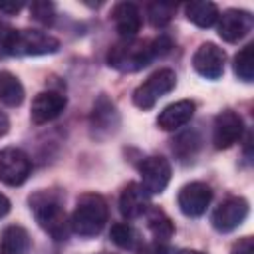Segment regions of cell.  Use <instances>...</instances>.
I'll list each match as a JSON object with an SVG mask.
<instances>
[{
	"mask_svg": "<svg viewBox=\"0 0 254 254\" xmlns=\"http://www.w3.org/2000/svg\"><path fill=\"white\" fill-rule=\"evenodd\" d=\"M169 48L171 40L167 36H159L157 40H121L109 48L107 65L121 73H135L147 67L157 56L167 54Z\"/></svg>",
	"mask_w": 254,
	"mask_h": 254,
	"instance_id": "6da1fadb",
	"label": "cell"
},
{
	"mask_svg": "<svg viewBox=\"0 0 254 254\" xmlns=\"http://www.w3.org/2000/svg\"><path fill=\"white\" fill-rule=\"evenodd\" d=\"M30 210L40 224L42 230H46L54 240H65L69 230V220L64 208V198L58 190H36L28 198Z\"/></svg>",
	"mask_w": 254,
	"mask_h": 254,
	"instance_id": "7a4b0ae2",
	"label": "cell"
},
{
	"mask_svg": "<svg viewBox=\"0 0 254 254\" xmlns=\"http://www.w3.org/2000/svg\"><path fill=\"white\" fill-rule=\"evenodd\" d=\"M107 216H109V210H107L105 198L97 192H85L77 198L75 210L69 218V226L75 234L83 238H91L103 230Z\"/></svg>",
	"mask_w": 254,
	"mask_h": 254,
	"instance_id": "3957f363",
	"label": "cell"
},
{
	"mask_svg": "<svg viewBox=\"0 0 254 254\" xmlns=\"http://www.w3.org/2000/svg\"><path fill=\"white\" fill-rule=\"evenodd\" d=\"M60 42L42 30H14L10 32L2 54L6 56H46L58 52Z\"/></svg>",
	"mask_w": 254,
	"mask_h": 254,
	"instance_id": "277c9868",
	"label": "cell"
},
{
	"mask_svg": "<svg viewBox=\"0 0 254 254\" xmlns=\"http://www.w3.org/2000/svg\"><path fill=\"white\" fill-rule=\"evenodd\" d=\"M177 85V75L173 69L163 67L157 69L155 73H151L135 91H133V103L139 109H151L155 107V103L167 95L169 91H173Z\"/></svg>",
	"mask_w": 254,
	"mask_h": 254,
	"instance_id": "5b68a950",
	"label": "cell"
},
{
	"mask_svg": "<svg viewBox=\"0 0 254 254\" xmlns=\"http://www.w3.org/2000/svg\"><path fill=\"white\" fill-rule=\"evenodd\" d=\"M30 173H32V161L22 149L8 147L0 151V181L4 185L18 187L26 183Z\"/></svg>",
	"mask_w": 254,
	"mask_h": 254,
	"instance_id": "8992f818",
	"label": "cell"
},
{
	"mask_svg": "<svg viewBox=\"0 0 254 254\" xmlns=\"http://www.w3.org/2000/svg\"><path fill=\"white\" fill-rule=\"evenodd\" d=\"M246 216H248V200L244 196H228L214 208L210 222L218 232H232L246 220Z\"/></svg>",
	"mask_w": 254,
	"mask_h": 254,
	"instance_id": "52a82bcc",
	"label": "cell"
},
{
	"mask_svg": "<svg viewBox=\"0 0 254 254\" xmlns=\"http://www.w3.org/2000/svg\"><path fill=\"white\" fill-rule=\"evenodd\" d=\"M139 173H141V187L149 194H161L171 181V163L161 155H153L141 161Z\"/></svg>",
	"mask_w": 254,
	"mask_h": 254,
	"instance_id": "ba28073f",
	"label": "cell"
},
{
	"mask_svg": "<svg viewBox=\"0 0 254 254\" xmlns=\"http://www.w3.org/2000/svg\"><path fill=\"white\" fill-rule=\"evenodd\" d=\"M210 200H212V189L200 181L185 185L177 196V204H179L181 212L185 216H190V218L202 216L206 212Z\"/></svg>",
	"mask_w": 254,
	"mask_h": 254,
	"instance_id": "9c48e42d",
	"label": "cell"
},
{
	"mask_svg": "<svg viewBox=\"0 0 254 254\" xmlns=\"http://www.w3.org/2000/svg\"><path fill=\"white\" fill-rule=\"evenodd\" d=\"M244 133V121L242 117L232 111L224 109L214 117V129H212V143L216 149H228L234 143L240 141Z\"/></svg>",
	"mask_w": 254,
	"mask_h": 254,
	"instance_id": "30bf717a",
	"label": "cell"
},
{
	"mask_svg": "<svg viewBox=\"0 0 254 254\" xmlns=\"http://www.w3.org/2000/svg\"><path fill=\"white\" fill-rule=\"evenodd\" d=\"M216 22H218V36L228 44H234L242 40L244 36H248L254 26L252 14L246 10H238V8H230L218 14Z\"/></svg>",
	"mask_w": 254,
	"mask_h": 254,
	"instance_id": "8fae6325",
	"label": "cell"
},
{
	"mask_svg": "<svg viewBox=\"0 0 254 254\" xmlns=\"http://www.w3.org/2000/svg\"><path fill=\"white\" fill-rule=\"evenodd\" d=\"M224 62H226V54L222 48H218L212 42H204L198 46V50L192 56V65L194 69L206 77V79H218L224 71Z\"/></svg>",
	"mask_w": 254,
	"mask_h": 254,
	"instance_id": "7c38bea8",
	"label": "cell"
},
{
	"mask_svg": "<svg viewBox=\"0 0 254 254\" xmlns=\"http://www.w3.org/2000/svg\"><path fill=\"white\" fill-rule=\"evenodd\" d=\"M67 105L65 95L58 93V91H42L34 97L32 107H30V119L36 125L48 123L52 119H56Z\"/></svg>",
	"mask_w": 254,
	"mask_h": 254,
	"instance_id": "4fadbf2b",
	"label": "cell"
},
{
	"mask_svg": "<svg viewBox=\"0 0 254 254\" xmlns=\"http://www.w3.org/2000/svg\"><path fill=\"white\" fill-rule=\"evenodd\" d=\"M119 127V113L113 101H109L105 95H99V99L93 105L91 111V129L97 139L109 137Z\"/></svg>",
	"mask_w": 254,
	"mask_h": 254,
	"instance_id": "5bb4252c",
	"label": "cell"
},
{
	"mask_svg": "<svg viewBox=\"0 0 254 254\" xmlns=\"http://www.w3.org/2000/svg\"><path fill=\"white\" fill-rule=\"evenodd\" d=\"M149 192L141 187V183H129L119 196V212L123 218L133 220L143 216L149 208H151V200H149Z\"/></svg>",
	"mask_w": 254,
	"mask_h": 254,
	"instance_id": "9a60e30c",
	"label": "cell"
},
{
	"mask_svg": "<svg viewBox=\"0 0 254 254\" xmlns=\"http://www.w3.org/2000/svg\"><path fill=\"white\" fill-rule=\"evenodd\" d=\"M111 20H113V26H115L117 34L123 40L135 38L137 32L141 30V24H143L141 12H139L137 4H133V2H119V4H115L113 10H111Z\"/></svg>",
	"mask_w": 254,
	"mask_h": 254,
	"instance_id": "2e32d148",
	"label": "cell"
},
{
	"mask_svg": "<svg viewBox=\"0 0 254 254\" xmlns=\"http://www.w3.org/2000/svg\"><path fill=\"white\" fill-rule=\"evenodd\" d=\"M194 109H196V103L190 101V99L175 101V103L167 105V107L159 113L157 125H159L163 131H175V129L187 125V123L192 119Z\"/></svg>",
	"mask_w": 254,
	"mask_h": 254,
	"instance_id": "e0dca14e",
	"label": "cell"
},
{
	"mask_svg": "<svg viewBox=\"0 0 254 254\" xmlns=\"http://www.w3.org/2000/svg\"><path fill=\"white\" fill-rule=\"evenodd\" d=\"M32 238L20 224H10L0 234V254H28Z\"/></svg>",
	"mask_w": 254,
	"mask_h": 254,
	"instance_id": "ac0fdd59",
	"label": "cell"
},
{
	"mask_svg": "<svg viewBox=\"0 0 254 254\" xmlns=\"http://www.w3.org/2000/svg\"><path fill=\"white\" fill-rule=\"evenodd\" d=\"M185 14H187V20L192 22L194 26H198V28H210L218 20V6L214 2H206V0L189 2L185 6Z\"/></svg>",
	"mask_w": 254,
	"mask_h": 254,
	"instance_id": "d6986e66",
	"label": "cell"
},
{
	"mask_svg": "<svg viewBox=\"0 0 254 254\" xmlns=\"http://www.w3.org/2000/svg\"><path fill=\"white\" fill-rule=\"evenodd\" d=\"M24 85L10 71H0V101L8 107H18L24 101Z\"/></svg>",
	"mask_w": 254,
	"mask_h": 254,
	"instance_id": "ffe728a7",
	"label": "cell"
},
{
	"mask_svg": "<svg viewBox=\"0 0 254 254\" xmlns=\"http://www.w3.org/2000/svg\"><path fill=\"white\" fill-rule=\"evenodd\" d=\"M147 224H149V230L155 236V242H165L175 232L173 220L159 208H149L147 210Z\"/></svg>",
	"mask_w": 254,
	"mask_h": 254,
	"instance_id": "44dd1931",
	"label": "cell"
},
{
	"mask_svg": "<svg viewBox=\"0 0 254 254\" xmlns=\"http://www.w3.org/2000/svg\"><path fill=\"white\" fill-rule=\"evenodd\" d=\"M109 236H111L113 244H117V246L123 248V250H135V248H139V244H141L139 232H137L131 224H127V222H115V224L111 226Z\"/></svg>",
	"mask_w": 254,
	"mask_h": 254,
	"instance_id": "7402d4cb",
	"label": "cell"
},
{
	"mask_svg": "<svg viewBox=\"0 0 254 254\" xmlns=\"http://www.w3.org/2000/svg\"><path fill=\"white\" fill-rule=\"evenodd\" d=\"M234 73L238 79L250 83L254 79V44H246L236 56H234Z\"/></svg>",
	"mask_w": 254,
	"mask_h": 254,
	"instance_id": "603a6c76",
	"label": "cell"
},
{
	"mask_svg": "<svg viewBox=\"0 0 254 254\" xmlns=\"http://www.w3.org/2000/svg\"><path fill=\"white\" fill-rule=\"evenodd\" d=\"M200 147V139L194 131L190 133H183L177 141H173V151L181 157V159H189L196 153V149Z\"/></svg>",
	"mask_w": 254,
	"mask_h": 254,
	"instance_id": "cb8c5ba5",
	"label": "cell"
},
{
	"mask_svg": "<svg viewBox=\"0 0 254 254\" xmlns=\"http://www.w3.org/2000/svg\"><path fill=\"white\" fill-rule=\"evenodd\" d=\"M175 10H177V6H173V4H163V2L151 4L149 6V20L155 28H163L171 22Z\"/></svg>",
	"mask_w": 254,
	"mask_h": 254,
	"instance_id": "d4e9b609",
	"label": "cell"
},
{
	"mask_svg": "<svg viewBox=\"0 0 254 254\" xmlns=\"http://www.w3.org/2000/svg\"><path fill=\"white\" fill-rule=\"evenodd\" d=\"M30 14L40 24H52L54 22V4L52 2H32Z\"/></svg>",
	"mask_w": 254,
	"mask_h": 254,
	"instance_id": "484cf974",
	"label": "cell"
},
{
	"mask_svg": "<svg viewBox=\"0 0 254 254\" xmlns=\"http://www.w3.org/2000/svg\"><path fill=\"white\" fill-rule=\"evenodd\" d=\"M232 254H254L252 238H250V236H244L240 242H236L234 248H232Z\"/></svg>",
	"mask_w": 254,
	"mask_h": 254,
	"instance_id": "4316f807",
	"label": "cell"
},
{
	"mask_svg": "<svg viewBox=\"0 0 254 254\" xmlns=\"http://www.w3.org/2000/svg\"><path fill=\"white\" fill-rule=\"evenodd\" d=\"M22 8H24L22 2H0V12H4V14H16Z\"/></svg>",
	"mask_w": 254,
	"mask_h": 254,
	"instance_id": "83f0119b",
	"label": "cell"
},
{
	"mask_svg": "<svg viewBox=\"0 0 254 254\" xmlns=\"http://www.w3.org/2000/svg\"><path fill=\"white\" fill-rule=\"evenodd\" d=\"M143 254H169V250L163 246V242H155L151 246H143Z\"/></svg>",
	"mask_w": 254,
	"mask_h": 254,
	"instance_id": "f1b7e54d",
	"label": "cell"
},
{
	"mask_svg": "<svg viewBox=\"0 0 254 254\" xmlns=\"http://www.w3.org/2000/svg\"><path fill=\"white\" fill-rule=\"evenodd\" d=\"M10 32H12V28L6 26L4 22H0V52H2V48H4V44L8 40V36H10Z\"/></svg>",
	"mask_w": 254,
	"mask_h": 254,
	"instance_id": "f546056e",
	"label": "cell"
},
{
	"mask_svg": "<svg viewBox=\"0 0 254 254\" xmlns=\"http://www.w3.org/2000/svg\"><path fill=\"white\" fill-rule=\"evenodd\" d=\"M8 131H10V119H8V115L4 111H0V137L6 135Z\"/></svg>",
	"mask_w": 254,
	"mask_h": 254,
	"instance_id": "4dcf8cb0",
	"label": "cell"
},
{
	"mask_svg": "<svg viewBox=\"0 0 254 254\" xmlns=\"http://www.w3.org/2000/svg\"><path fill=\"white\" fill-rule=\"evenodd\" d=\"M10 212V200L0 192V218H4Z\"/></svg>",
	"mask_w": 254,
	"mask_h": 254,
	"instance_id": "1f68e13d",
	"label": "cell"
},
{
	"mask_svg": "<svg viewBox=\"0 0 254 254\" xmlns=\"http://www.w3.org/2000/svg\"><path fill=\"white\" fill-rule=\"evenodd\" d=\"M179 254H204V252H202V250H192V248L189 250V248H187V250H181Z\"/></svg>",
	"mask_w": 254,
	"mask_h": 254,
	"instance_id": "d6a6232c",
	"label": "cell"
}]
</instances>
